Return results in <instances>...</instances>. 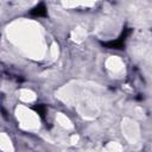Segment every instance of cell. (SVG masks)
Wrapping results in <instances>:
<instances>
[{
  "instance_id": "obj_2",
  "label": "cell",
  "mask_w": 152,
  "mask_h": 152,
  "mask_svg": "<svg viewBox=\"0 0 152 152\" xmlns=\"http://www.w3.org/2000/svg\"><path fill=\"white\" fill-rule=\"evenodd\" d=\"M30 14L34 15V17H45L46 15V7L43 4H39L30 11Z\"/></svg>"
},
{
  "instance_id": "obj_1",
  "label": "cell",
  "mask_w": 152,
  "mask_h": 152,
  "mask_svg": "<svg viewBox=\"0 0 152 152\" xmlns=\"http://www.w3.org/2000/svg\"><path fill=\"white\" fill-rule=\"evenodd\" d=\"M128 33H129V31L128 30H125L118 39L110 40V42H107V43H103V45L107 46V48H109V49H121L125 45V40H126V37L128 36Z\"/></svg>"
},
{
  "instance_id": "obj_3",
  "label": "cell",
  "mask_w": 152,
  "mask_h": 152,
  "mask_svg": "<svg viewBox=\"0 0 152 152\" xmlns=\"http://www.w3.org/2000/svg\"><path fill=\"white\" fill-rule=\"evenodd\" d=\"M34 109H36V112H37L42 118H44L45 112H46V109H45V107H44V106H37V107H34Z\"/></svg>"
}]
</instances>
